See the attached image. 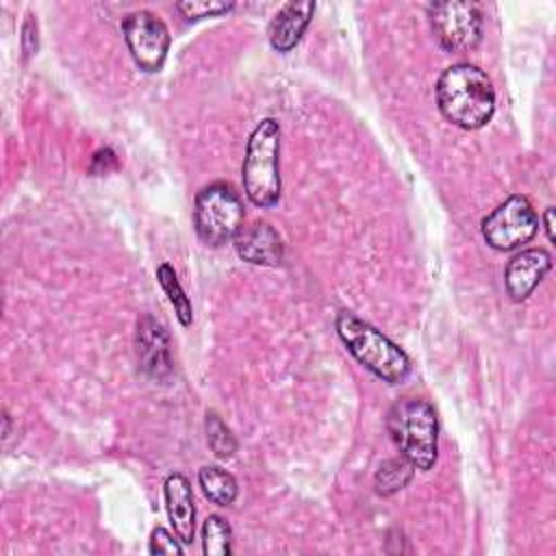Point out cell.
I'll return each mask as SVG.
<instances>
[{
  "mask_svg": "<svg viewBox=\"0 0 556 556\" xmlns=\"http://www.w3.org/2000/svg\"><path fill=\"white\" fill-rule=\"evenodd\" d=\"M539 230V215L530 200L521 193L506 198L480 224V232L497 252H510L532 241Z\"/></svg>",
  "mask_w": 556,
  "mask_h": 556,
  "instance_id": "cell-6",
  "label": "cell"
},
{
  "mask_svg": "<svg viewBox=\"0 0 556 556\" xmlns=\"http://www.w3.org/2000/svg\"><path fill=\"white\" fill-rule=\"evenodd\" d=\"M202 552L204 556L232 554V528L222 515H208L202 523Z\"/></svg>",
  "mask_w": 556,
  "mask_h": 556,
  "instance_id": "cell-17",
  "label": "cell"
},
{
  "mask_svg": "<svg viewBox=\"0 0 556 556\" xmlns=\"http://www.w3.org/2000/svg\"><path fill=\"white\" fill-rule=\"evenodd\" d=\"M428 17L434 37L447 52H469L482 39V9L478 2H432L428 4Z\"/></svg>",
  "mask_w": 556,
  "mask_h": 556,
  "instance_id": "cell-7",
  "label": "cell"
},
{
  "mask_svg": "<svg viewBox=\"0 0 556 556\" xmlns=\"http://www.w3.org/2000/svg\"><path fill=\"white\" fill-rule=\"evenodd\" d=\"M232 245L239 258L252 265L276 267L285 258V243L278 230L267 222H252L250 226H243L232 239Z\"/></svg>",
  "mask_w": 556,
  "mask_h": 556,
  "instance_id": "cell-11",
  "label": "cell"
},
{
  "mask_svg": "<svg viewBox=\"0 0 556 556\" xmlns=\"http://www.w3.org/2000/svg\"><path fill=\"white\" fill-rule=\"evenodd\" d=\"M315 13V2H287L271 17L267 37L276 52H289L302 39L311 17Z\"/></svg>",
  "mask_w": 556,
  "mask_h": 556,
  "instance_id": "cell-13",
  "label": "cell"
},
{
  "mask_svg": "<svg viewBox=\"0 0 556 556\" xmlns=\"http://www.w3.org/2000/svg\"><path fill=\"white\" fill-rule=\"evenodd\" d=\"M334 330L348 352L387 384H400L410 374L408 354L371 324L350 311H339Z\"/></svg>",
  "mask_w": 556,
  "mask_h": 556,
  "instance_id": "cell-2",
  "label": "cell"
},
{
  "mask_svg": "<svg viewBox=\"0 0 556 556\" xmlns=\"http://www.w3.org/2000/svg\"><path fill=\"white\" fill-rule=\"evenodd\" d=\"M150 554H172V556H182V543L176 534L167 532L165 528L156 526L150 534V545H148Z\"/></svg>",
  "mask_w": 556,
  "mask_h": 556,
  "instance_id": "cell-20",
  "label": "cell"
},
{
  "mask_svg": "<svg viewBox=\"0 0 556 556\" xmlns=\"http://www.w3.org/2000/svg\"><path fill=\"white\" fill-rule=\"evenodd\" d=\"M198 482L202 486V493L208 497V502L217 506H230L237 500L239 484L235 476L217 465H204L198 471Z\"/></svg>",
  "mask_w": 556,
  "mask_h": 556,
  "instance_id": "cell-14",
  "label": "cell"
},
{
  "mask_svg": "<svg viewBox=\"0 0 556 556\" xmlns=\"http://www.w3.org/2000/svg\"><path fill=\"white\" fill-rule=\"evenodd\" d=\"M543 226L549 241H554V206H547L543 213Z\"/></svg>",
  "mask_w": 556,
  "mask_h": 556,
  "instance_id": "cell-21",
  "label": "cell"
},
{
  "mask_svg": "<svg viewBox=\"0 0 556 556\" xmlns=\"http://www.w3.org/2000/svg\"><path fill=\"white\" fill-rule=\"evenodd\" d=\"M241 180L248 200L258 208H271L280 200V124L261 119L248 137L241 163Z\"/></svg>",
  "mask_w": 556,
  "mask_h": 556,
  "instance_id": "cell-3",
  "label": "cell"
},
{
  "mask_svg": "<svg viewBox=\"0 0 556 556\" xmlns=\"http://www.w3.org/2000/svg\"><path fill=\"white\" fill-rule=\"evenodd\" d=\"M415 473V467L410 460H406L404 456H397V458H389L384 460L376 476H374V484H376V493L378 495H393L397 493L400 489H404L410 478Z\"/></svg>",
  "mask_w": 556,
  "mask_h": 556,
  "instance_id": "cell-16",
  "label": "cell"
},
{
  "mask_svg": "<svg viewBox=\"0 0 556 556\" xmlns=\"http://www.w3.org/2000/svg\"><path fill=\"white\" fill-rule=\"evenodd\" d=\"M156 280H159L161 289L165 291L169 304L174 306V313H176L180 326H185V328L191 326V321H193L191 300L187 298V293H185V289H182V285H180V280H178V276H176V271L169 263H161L156 267Z\"/></svg>",
  "mask_w": 556,
  "mask_h": 556,
  "instance_id": "cell-15",
  "label": "cell"
},
{
  "mask_svg": "<svg viewBox=\"0 0 556 556\" xmlns=\"http://www.w3.org/2000/svg\"><path fill=\"white\" fill-rule=\"evenodd\" d=\"M552 269V256L545 248H528L517 252L504 269V285L510 300L521 302L526 300L539 282Z\"/></svg>",
  "mask_w": 556,
  "mask_h": 556,
  "instance_id": "cell-10",
  "label": "cell"
},
{
  "mask_svg": "<svg viewBox=\"0 0 556 556\" xmlns=\"http://www.w3.org/2000/svg\"><path fill=\"white\" fill-rule=\"evenodd\" d=\"M387 430L400 454L415 469L428 471L437 460L439 419L430 402L421 397H400L387 415Z\"/></svg>",
  "mask_w": 556,
  "mask_h": 556,
  "instance_id": "cell-4",
  "label": "cell"
},
{
  "mask_svg": "<svg viewBox=\"0 0 556 556\" xmlns=\"http://www.w3.org/2000/svg\"><path fill=\"white\" fill-rule=\"evenodd\" d=\"M163 495L174 534L182 545H191L195 539V504L187 476L169 473L163 482Z\"/></svg>",
  "mask_w": 556,
  "mask_h": 556,
  "instance_id": "cell-12",
  "label": "cell"
},
{
  "mask_svg": "<svg viewBox=\"0 0 556 556\" xmlns=\"http://www.w3.org/2000/svg\"><path fill=\"white\" fill-rule=\"evenodd\" d=\"M135 348L141 371L152 380H167L172 374V352L169 337L161 321L152 315H141L135 332Z\"/></svg>",
  "mask_w": 556,
  "mask_h": 556,
  "instance_id": "cell-9",
  "label": "cell"
},
{
  "mask_svg": "<svg viewBox=\"0 0 556 556\" xmlns=\"http://www.w3.org/2000/svg\"><path fill=\"white\" fill-rule=\"evenodd\" d=\"M441 115L458 128L478 130L495 113V89L486 72L471 63H454L437 80Z\"/></svg>",
  "mask_w": 556,
  "mask_h": 556,
  "instance_id": "cell-1",
  "label": "cell"
},
{
  "mask_svg": "<svg viewBox=\"0 0 556 556\" xmlns=\"http://www.w3.org/2000/svg\"><path fill=\"white\" fill-rule=\"evenodd\" d=\"M204 428H206V443L213 450V454L222 460L232 458L235 452H237V439H235L232 430L224 424V419L215 410L206 413Z\"/></svg>",
  "mask_w": 556,
  "mask_h": 556,
  "instance_id": "cell-18",
  "label": "cell"
},
{
  "mask_svg": "<svg viewBox=\"0 0 556 556\" xmlns=\"http://www.w3.org/2000/svg\"><path fill=\"white\" fill-rule=\"evenodd\" d=\"M243 202L230 182H211L193 200V226L206 245L219 248L232 241L243 228Z\"/></svg>",
  "mask_w": 556,
  "mask_h": 556,
  "instance_id": "cell-5",
  "label": "cell"
},
{
  "mask_svg": "<svg viewBox=\"0 0 556 556\" xmlns=\"http://www.w3.org/2000/svg\"><path fill=\"white\" fill-rule=\"evenodd\" d=\"M176 9L182 13V17H187L189 22H195V20H202V17H217V15H224V13H228V11L235 9V2H217V0L198 2V0H185V2H178Z\"/></svg>",
  "mask_w": 556,
  "mask_h": 556,
  "instance_id": "cell-19",
  "label": "cell"
},
{
  "mask_svg": "<svg viewBox=\"0 0 556 556\" xmlns=\"http://www.w3.org/2000/svg\"><path fill=\"white\" fill-rule=\"evenodd\" d=\"M122 35L132 61L143 72H159L167 59L169 30L152 11H132L122 20Z\"/></svg>",
  "mask_w": 556,
  "mask_h": 556,
  "instance_id": "cell-8",
  "label": "cell"
}]
</instances>
